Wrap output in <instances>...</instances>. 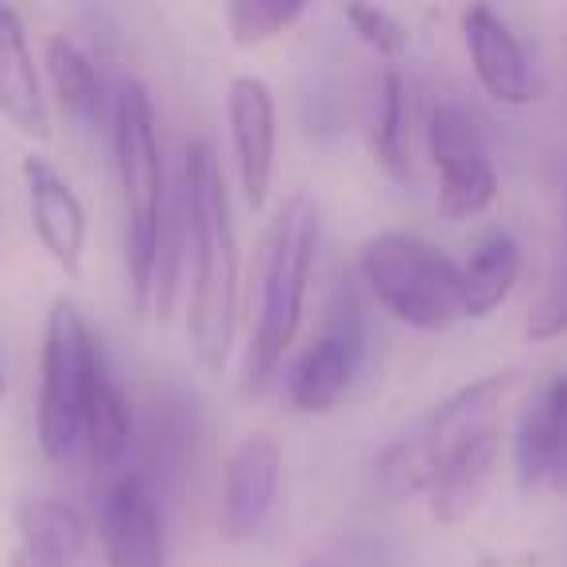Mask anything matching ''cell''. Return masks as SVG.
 Wrapping results in <instances>:
<instances>
[{"instance_id": "obj_1", "label": "cell", "mask_w": 567, "mask_h": 567, "mask_svg": "<svg viewBox=\"0 0 567 567\" xmlns=\"http://www.w3.org/2000/svg\"><path fill=\"white\" fill-rule=\"evenodd\" d=\"M179 203L187 221L190 276L187 339L203 373H221L237 331V229L229 214L226 175L206 141H187L179 167Z\"/></svg>"}, {"instance_id": "obj_2", "label": "cell", "mask_w": 567, "mask_h": 567, "mask_svg": "<svg viewBox=\"0 0 567 567\" xmlns=\"http://www.w3.org/2000/svg\"><path fill=\"white\" fill-rule=\"evenodd\" d=\"M323 218L311 195H292L272 218L265 241V272H260V308L252 327L249 362H245V393L260 396L276 378L284 354L292 350L303 323L308 284L319 260Z\"/></svg>"}, {"instance_id": "obj_3", "label": "cell", "mask_w": 567, "mask_h": 567, "mask_svg": "<svg viewBox=\"0 0 567 567\" xmlns=\"http://www.w3.org/2000/svg\"><path fill=\"white\" fill-rule=\"evenodd\" d=\"M113 164H117L121 198H125V265L128 284H133V303L141 316H148L167 210V175L156 133V105H152L144 82L128 79L117 90V102H113Z\"/></svg>"}, {"instance_id": "obj_4", "label": "cell", "mask_w": 567, "mask_h": 567, "mask_svg": "<svg viewBox=\"0 0 567 567\" xmlns=\"http://www.w3.org/2000/svg\"><path fill=\"white\" fill-rule=\"evenodd\" d=\"M358 272L373 300L416 331H447L455 319H463L458 265L427 237L381 229L362 245Z\"/></svg>"}, {"instance_id": "obj_5", "label": "cell", "mask_w": 567, "mask_h": 567, "mask_svg": "<svg viewBox=\"0 0 567 567\" xmlns=\"http://www.w3.org/2000/svg\"><path fill=\"white\" fill-rule=\"evenodd\" d=\"M520 373L517 370H497L486 378L471 381V385L455 389L451 396H443L432 409V416L404 440L389 443L378 455V486L389 497H409V494H427V486L435 482L440 466L455 455L463 443H471L474 435L497 427L502 404L509 401V393L517 389Z\"/></svg>"}, {"instance_id": "obj_6", "label": "cell", "mask_w": 567, "mask_h": 567, "mask_svg": "<svg viewBox=\"0 0 567 567\" xmlns=\"http://www.w3.org/2000/svg\"><path fill=\"white\" fill-rule=\"evenodd\" d=\"M102 362L105 350L79 303L71 296H59L43 327L40 401H35V435L51 463H66L82 447V409Z\"/></svg>"}, {"instance_id": "obj_7", "label": "cell", "mask_w": 567, "mask_h": 567, "mask_svg": "<svg viewBox=\"0 0 567 567\" xmlns=\"http://www.w3.org/2000/svg\"><path fill=\"white\" fill-rule=\"evenodd\" d=\"M365 358V311L358 300V288L347 280L334 284L327 300L323 331L311 339V347L296 358L288 373V401L303 416H323L350 393Z\"/></svg>"}, {"instance_id": "obj_8", "label": "cell", "mask_w": 567, "mask_h": 567, "mask_svg": "<svg viewBox=\"0 0 567 567\" xmlns=\"http://www.w3.org/2000/svg\"><path fill=\"white\" fill-rule=\"evenodd\" d=\"M284 451L272 435H245L226 458L218 502V533L229 544H249L276 509Z\"/></svg>"}, {"instance_id": "obj_9", "label": "cell", "mask_w": 567, "mask_h": 567, "mask_svg": "<svg viewBox=\"0 0 567 567\" xmlns=\"http://www.w3.org/2000/svg\"><path fill=\"white\" fill-rule=\"evenodd\" d=\"M229 144L245 206L260 214L272 195L276 175V97L260 74H234L226 94Z\"/></svg>"}, {"instance_id": "obj_10", "label": "cell", "mask_w": 567, "mask_h": 567, "mask_svg": "<svg viewBox=\"0 0 567 567\" xmlns=\"http://www.w3.org/2000/svg\"><path fill=\"white\" fill-rule=\"evenodd\" d=\"M97 536L110 567H167V528L159 497L141 474H121L102 494Z\"/></svg>"}, {"instance_id": "obj_11", "label": "cell", "mask_w": 567, "mask_h": 567, "mask_svg": "<svg viewBox=\"0 0 567 567\" xmlns=\"http://www.w3.org/2000/svg\"><path fill=\"white\" fill-rule=\"evenodd\" d=\"M28 187V210H32V229L48 257L63 268L71 280H79L86 268V241H90V218L86 203L79 198L74 183L51 164L48 156H24L20 164Z\"/></svg>"}, {"instance_id": "obj_12", "label": "cell", "mask_w": 567, "mask_h": 567, "mask_svg": "<svg viewBox=\"0 0 567 567\" xmlns=\"http://www.w3.org/2000/svg\"><path fill=\"white\" fill-rule=\"evenodd\" d=\"M463 40L471 51V66L478 86L502 105H528L536 97V74L525 43L509 28L502 12L489 4L463 9Z\"/></svg>"}, {"instance_id": "obj_13", "label": "cell", "mask_w": 567, "mask_h": 567, "mask_svg": "<svg viewBox=\"0 0 567 567\" xmlns=\"http://www.w3.org/2000/svg\"><path fill=\"white\" fill-rule=\"evenodd\" d=\"M513 466L520 489L567 486V373H556L525 409L513 435Z\"/></svg>"}, {"instance_id": "obj_14", "label": "cell", "mask_w": 567, "mask_h": 567, "mask_svg": "<svg viewBox=\"0 0 567 567\" xmlns=\"http://www.w3.org/2000/svg\"><path fill=\"white\" fill-rule=\"evenodd\" d=\"M0 117L28 141H51V110L40 86L24 20L12 4H0Z\"/></svg>"}, {"instance_id": "obj_15", "label": "cell", "mask_w": 567, "mask_h": 567, "mask_svg": "<svg viewBox=\"0 0 567 567\" xmlns=\"http://www.w3.org/2000/svg\"><path fill=\"white\" fill-rule=\"evenodd\" d=\"M198 409L195 396L183 389H164L156 393L148 416V471H136L152 489H179V482L190 474V463L198 455Z\"/></svg>"}, {"instance_id": "obj_16", "label": "cell", "mask_w": 567, "mask_h": 567, "mask_svg": "<svg viewBox=\"0 0 567 567\" xmlns=\"http://www.w3.org/2000/svg\"><path fill=\"white\" fill-rule=\"evenodd\" d=\"M497 451H502V435H497V427H489V432L474 435L471 443H463L440 466L435 482L427 486V517L435 525H463L478 509L489 478H494Z\"/></svg>"}, {"instance_id": "obj_17", "label": "cell", "mask_w": 567, "mask_h": 567, "mask_svg": "<svg viewBox=\"0 0 567 567\" xmlns=\"http://www.w3.org/2000/svg\"><path fill=\"white\" fill-rule=\"evenodd\" d=\"M520 276V245L505 229H489L471 245L466 260L458 265L463 280V319H489Z\"/></svg>"}, {"instance_id": "obj_18", "label": "cell", "mask_w": 567, "mask_h": 567, "mask_svg": "<svg viewBox=\"0 0 567 567\" xmlns=\"http://www.w3.org/2000/svg\"><path fill=\"white\" fill-rule=\"evenodd\" d=\"M365 141L378 159V167L393 183L412 179V97L409 82L396 66H389L373 86L370 102V125H365Z\"/></svg>"}, {"instance_id": "obj_19", "label": "cell", "mask_w": 567, "mask_h": 567, "mask_svg": "<svg viewBox=\"0 0 567 567\" xmlns=\"http://www.w3.org/2000/svg\"><path fill=\"white\" fill-rule=\"evenodd\" d=\"M20 551L51 567H74L90 544V525L74 505L59 497H32L17 509Z\"/></svg>"}, {"instance_id": "obj_20", "label": "cell", "mask_w": 567, "mask_h": 567, "mask_svg": "<svg viewBox=\"0 0 567 567\" xmlns=\"http://www.w3.org/2000/svg\"><path fill=\"white\" fill-rule=\"evenodd\" d=\"M128 443H133L128 396L113 378L110 362H102L94 373V385H90L86 409H82V447L97 471H110L128 455Z\"/></svg>"}, {"instance_id": "obj_21", "label": "cell", "mask_w": 567, "mask_h": 567, "mask_svg": "<svg viewBox=\"0 0 567 567\" xmlns=\"http://www.w3.org/2000/svg\"><path fill=\"white\" fill-rule=\"evenodd\" d=\"M43 63H48V82L59 113L74 128H97V121H102V74H97L94 59L71 35H51L43 48Z\"/></svg>"}, {"instance_id": "obj_22", "label": "cell", "mask_w": 567, "mask_h": 567, "mask_svg": "<svg viewBox=\"0 0 567 567\" xmlns=\"http://www.w3.org/2000/svg\"><path fill=\"white\" fill-rule=\"evenodd\" d=\"M497 190H502V183H497V167L489 152H474V156L451 159V164L440 167L435 210L447 221H471L494 206Z\"/></svg>"}, {"instance_id": "obj_23", "label": "cell", "mask_w": 567, "mask_h": 567, "mask_svg": "<svg viewBox=\"0 0 567 567\" xmlns=\"http://www.w3.org/2000/svg\"><path fill=\"white\" fill-rule=\"evenodd\" d=\"M308 12L303 0H234L226 4V28L237 48H265Z\"/></svg>"}, {"instance_id": "obj_24", "label": "cell", "mask_w": 567, "mask_h": 567, "mask_svg": "<svg viewBox=\"0 0 567 567\" xmlns=\"http://www.w3.org/2000/svg\"><path fill=\"white\" fill-rule=\"evenodd\" d=\"M300 567H401V548L381 533H339L323 540Z\"/></svg>"}, {"instance_id": "obj_25", "label": "cell", "mask_w": 567, "mask_h": 567, "mask_svg": "<svg viewBox=\"0 0 567 567\" xmlns=\"http://www.w3.org/2000/svg\"><path fill=\"white\" fill-rule=\"evenodd\" d=\"M427 152H432V164L443 167L451 159H463L489 148L474 113H466L463 105H435L432 121H427Z\"/></svg>"}, {"instance_id": "obj_26", "label": "cell", "mask_w": 567, "mask_h": 567, "mask_svg": "<svg viewBox=\"0 0 567 567\" xmlns=\"http://www.w3.org/2000/svg\"><path fill=\"white\" fill-rule=\"evenodd\" d=\"M342 17H347V24L354 28L358 40H362L378 59H385L389 66L401 63V59L409 55V28H404L389 9H378V4H347Z\"/></svg>"}, {"instance_id": "obj_27", "label": "cell", "mask_w": 567, "mask_h": 567, "mask_svg": "<svg viewBox=\"0 0 567 567\" xmlns=\"http://www.w3.org/2000/svg\"><path fill=\"white\" fill-rule=\"evenodd\" d=\"M528 342H551L559 334H567V241L559 249V260L551 268L548 284H544L540 300L533 303L525 323Z\"/></svg>"}, {"instance_id": "obj_28", "label": "cell", "mask_w": 567, "mask_h": 567, "mask_svg": "<svg viewBox=\"0 0 567 567\" xmlns=\"http://www.w3.org/2000/svg\"><path fill=\"white\" fill-rule=\"evenodd\" d=\"M12 567H51V564H43V559H35V556H28V551L17 548V556H12Z\"/></svg>"}, {"instance_id": "obj_29", "label": "cell", "mask_w": 567, "mask_h": 567, "mask_svg": "<svg viewBox=\"0 0 567 567\" xmlns=\"http://www.w3.org/2000/svg\"><path fill=\"white\" fill-rule=\"evenodd\" d=\"M0 393H4V365H0Z\"/></svg>"}, {"instance_id": "obj_30", "label": "cell", "mask_w": 567, "mask_h": 567, "mask_svg": "<svg viewBox=\"0 0 567 567\" xmlns=\"http://www.w3.org/2000/svg\"><path fill=\"white\" fill-rule=\"evenodd\" d=\"M564 48H567V43H564Z\"/></svg>"}]
</instances>
